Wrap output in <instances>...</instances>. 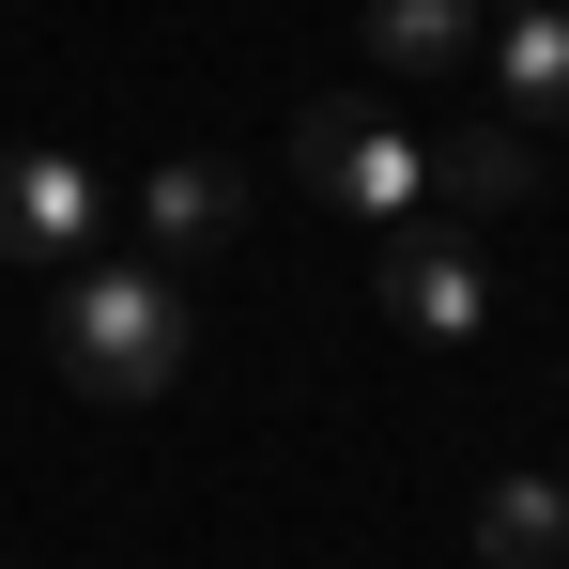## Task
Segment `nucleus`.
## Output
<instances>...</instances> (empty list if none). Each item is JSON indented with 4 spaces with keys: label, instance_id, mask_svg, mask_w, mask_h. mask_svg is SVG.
I'll return each mask as SVG.
<instances>
[{
    "label": "nucleus",
    "instance_id": "1",
    "mask_svg": "<svg viewBox=\"0 0 569 569\" xmlns=\"http://www.w3.org/2000/svg\"><path fill=\"white\" fill-rule=\"evenodd\" d=\"M47 355H62L78 400H170L186 385V292H170V262H62Z\"/></svg>",
    "mask_w": 569,
    "mask_h": 569
},
{
    "label": "nucleus",
    "instance_id": "2",
    "mask_svg": "<svg viewBox=\"0 0 569 569\" xmlns=\"http://www.w3.org/2000/svg\"><path fill=\"white\" fill-rule=\"evenodd\" d=\"M292 186L323 200V216L400 231V216L431 200V139H416L400 108H370V93H323V108H292Z\"/></svg>",
    "mask_w": 569,
    "mask_h": 569
},
{
    "label": "nucleus",
    "instance_id": "3",
    "mask_svg": "<svg viewBox=\"0 0 569 569\" xmlns=\"http://www.w3.org/2000/svg\"><path fill=\"white\" fill-rule=\"evenodd\" d=\"M370 292H385V323L400 339H431V355H462V339H492V247H477L462 216H400L385 231V262H370Z\"/></svg>",
    "mask_w": 569,
    "mask_h": 569
},
{
    "label": "nucleus",
    "instance_id": "4",
    "mask_svg": "<svg viewBox=\"0 0 569 569\" xmlns=\"http://www.w3.org/2000/svg\"><path fill=\"white\" fill-rule=\"evenodd\" d=\"M93 231H108V186H93V154H62V139H16V154H0V262L62 278V262H78Z\"/></svg>",
    "mask_w": 569,
    "mask_h": 569
},
{
    "label": "nucleus",
    "instance_id": "5",
    "mask_svg": "<svg viewBox=\"0 0 569 569\" xmlns=\"http://www.w3.org/2000/svg\"><path fill=\"white\" fill-rule=\"evenodd\" d=\"M139 247L186 278V262H231L247 247V170L231 154H154L139 170Z\"/></svg>",
    "mask_w": 569,
    "mask_h": 569
},
{
    "label": "nucleus",
    "instance_id": "6",
    "mask_svg": "<svg viewBox=\"0 0 569 569\" xmlns=\"http://www.w3.org/2000/svg\"><path fill=\"white\" fill-rule=\"evenodd\" d=\"M477 47L508 78V123H569V0H508Z\"/></svg>",
    "mask_w": 569,
    "mask_h": 569
},
{
    "label": "nucleus",
    "instance_id": "7",
    "mask_svg": "<svg viewBox=\"0 0 569 569\" xmlns=\"http://www.w3.org/2000/svg\"><path fill=\"white\" fill-rule=\"evenodd\" d=\"M492 200H539V139H523V123L431 139V216H492Z\"/></svg>",
    "mask_w": 569,
    "mask_h": 569
},
{
    "label": "nucleus",
    "instance_id": "8",
    "mask_svg": "<svg viewBox=\"0 0 569 569\" xmlns=\"http://www.w3.org/2000/svg\"><path fill=\"white\" fill-rule=\"evenodd\" d=\"M355 31H370L385 78H447V62H477V31H492V16H477V0H370Z\"/></svg>",
    "mask_w": 569,
    "mask_h": 569
},
{
    "label": "nucleus",
    "instance_id": "9",
    "mask_svg": "<svg viewBox=\"0 0 569 569\" xmlns=\"http://www.w3.org/2000/svg\"><path fill=\"white\" fill-rule=\"evenodd\" d=\"M477 555L492 569H569V477H492L477 492Z\"/></svg>",
    "mask_w": 569,
    "mask_h": 569
}]
</instances>
